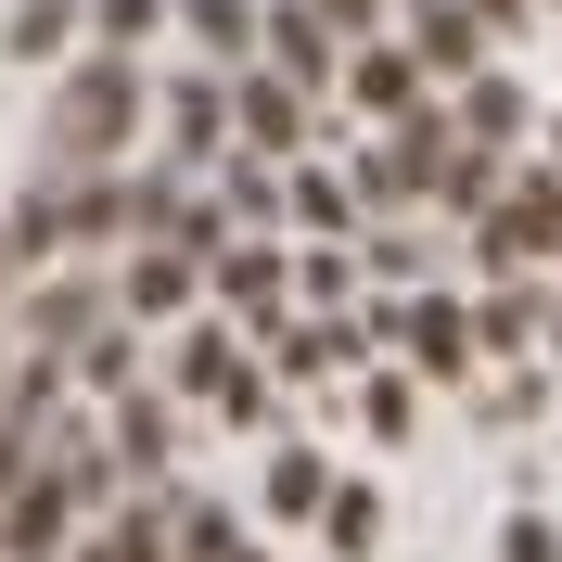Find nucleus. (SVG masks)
Here are the masks:
<instances>
[{"label": "nucleus", "instance_id": "obj_10", "mask_svg": "<svg viewBox=\"0 0 562 562\" xmlns=\"http://www.w3.org/2000/svg\"><path fill=\"white\" fill-rule=\"evenodd\" d=\"M231 103H244V128H256V140H294V90H281V77H244Z\"/></svg>", "mask_w": 562, "mask_h": 562}, {"label": "nucleus", "instance_id": "obj_17", "mask_svg": "<svg viewBox=\"0 0 562 562\" xmlns=\"http://www.w3.org/2000/svg\"><path fill=\"white\" fill-rule=\"evenodd\" d=\"M26 486V409H13V396H0V498Z\"/></svg>", "mask_w": 562, "mask_h": 562}, {"label": "nucleus", "instance_id": "obj_8", "mask_svg": "<svg viewBox=\"0 0 562 562\" xmlns=\"http://www.w3.org/2000/svg\"><path fill=\"white\" fill-rule=\"evenodd\" d=\"M179 294H192V256H140V269H128V307L140 319H167Z\"/></svg>", "mask_w": 562, "mask_h": 562}, {"label": "nucleus", "instance_id": "obj_15", "mask_svg": "<svg viewBox=\"0 0 562 562\" xmlns=\"http://www.w3.org/2000/svg\"><path fill=\"white\" fill-rule=\"evenodd\" d=\"M435 192H448V205H486V192H498V154H448V167H435Z\"/></svg>", "mask_w": 562, "mask_h": 562}, {"label": "nucleus", "instance_id": "obj_11", "mask_svg": "<svg viewBox=\"0 0 562 562\" xmlns=\"http://www.w3.org/2000/svg\"><path fill=\"white\" fill-rule=\"evenodd\" d=\"M409 358H422V371H460L473 346H460V319H448V307H409Z\"/></svg>", "mask_w": 562, "mask_h": 562}, {"label": "nucleus", "instance_id": "obj_20", "mask_svg": "<svg viewBox=\"0 0 562 562\" xmlns=\"http://www.w3.org/2000/svg\"><path fill=\"white\" fill-rule=\"evenodd\" d=\"M512 562H562V537L550 525H512Z\"/></svg>", "mask_w": 562, "mask_h": 562}, {"label": "nucleus", "instance_id": "obj_6", "mask_svg": "<svg viewBox=\"0 0 562 562\" xmlns=\"http://www.w3.org/2000/svg\"><path fill=\"white\" fill-rule=\"evenodd\" d=\"M319 525H333V550H371V525H384V498H371V486H333V498H319Z\"/></svg>", "mask_w": 562, "mask_h": 562}, {"label": "nucleus", "instance_id": "obj_1", "mask_svg": "<svg viewBox=\"0 0 562 562\" xmlns=\"http://www.w3.org/2000/svg\"><path fill=\"white\" fill-rule=\"evenodd\" d=\"M140 115V77H128V38H115L103 65H77V90H65V115H52V154L65 167H90V154H115V128Z\"/></svg>", "mask_w": 562, "mask_h": 562}, {"label": "nucleus", "instance_id": "obj_2", "mask_svg": "<svg viewBox=\"0 0 562 562\" xmlns=\"http://www.w3.org/2000/svg\"><path fill=\"white\" fill-rule=\"evenodd\" d=\"M550 244H562V179H525V192L486 217V256H498V269H537Z\"/></svg>", "mask_w": 562, "mask_h": 562}, {"label": "nucleus", "instance_id": "obj_18", "mask_svg": "<svg viewBox=\"0 0 562 562\" xmlns=\"http://www.w3.org/2000/svg\"><path fill=\"white\" fill-rule=\"evenodd\" d=\"M65 38V0H26V26H13V52H52Z\"/></svg>", "mask_w": 562, "mask_h": 562}, {"label": "nucleus", "instance_id": "obj_5", "mask_svg": "<svg viewBox=\"0 0 562 562\" xmlns=\"http://www.w3.org/2000/svg\"><path fill=\"white\" fill-rule=\"evenodd\" d=\"M409 52H422V65H435V77H473V13H460V0H422Z\"/></svg>", "mask_w": 562, "mask_h": 562}, {"label": "nucleus", "instance_id": "obj_4", "mask_svg": "<svg viewBox=\"0 0 562 562\" xmlns=\"http://www.w3.org/2000/svg\"><path fill=\"white\" fill-rule=\"evenodd\" d=\"M269 52H281V77H294V90H319V77H333V13H319V0L269 13Z\"/></svg>", "mask_w": 562, "mask_h": 562}, {"label": "nucleus", "instance_id": "obj_12", "mask_svg": "<svg viewBox=\"0 0 562 562\" xmlns=\"http://www.w3.org/2000/svg\"><path fill=\"white\" fill-rule=\"evenodd\" d=\"M192 26H205V52H231V65H244V38H269L244 0H192Z\"/></svg>", "mask_w": 562, "mask_h": 562}, {"label": "nucleus", "instance_id": "obj_23", "mask_svg": "<svg viewBox=\"0 0 562 562\" xmlns=\"http://www.w3.org/2000/svg\"><path fill=\"white\" fill-rule=\"evenodd\" d=\"M550 140H562V128H550Z\"/></svg>", "mask_w": 562, "mask_h": 562}, {"label": "nucleus", "instance_id": "obj_21", "mask_svg": "<svg viewBox=\"0 0 562 562\" xmlns=\"http://www.w3.org/2000/svg\"><path fill=\"white\" fill-rule=\"evenodd\" d=\"M319 13H333V26H371V0H319Z\"/></svg>", "mask_w": 562, "mask_h": 562}, {"label": "nucleus", "instance_id": "obj_13", "mask_svg": "<svg viewBox=\"0 0 562 562\" xmlns=\"http://www.w3.org/2000/svg\"><path fill=\"white\" fill-rule=\"evenodd\" d=\"M319 498H333V486H319V460H307V448L269 460V512H319Z\"/></svg>", "mask_w": 562, "mask_h": 562}, {"label": "nucleus", "instance_id": "obj_14", "mask_svg": "<svg viewBox=\"0 0 562 562\" xmlns=\"http://www.w3.org/2000/svg\"><path fill=\"white\" fill-rule=\"evenodd\" d=\"M115 448L154 473V460H167V409H154V396H140V409H115Z\"/></svg>", "mask_w": 562, "mask_h": 562}, {"label": "nucleus", "instance_id": "obj_3", "mask_svg": "<svg viewBox=\"0 0 562 562\" xmlns=\"http://www.w3.org/2000/svg\"><path fill=\"white\" fill-rule=\"evenodd\" d=\"M65 498H77V473H26V486L0 498V550H13V562H52V537H65Z\"/></svg>", "mask_w": 562, "mask_h": 562}, {"label": "nucleus", "instance_id": "obj_19", "mask_svg": "<svg viewBox=\"0 0 562 562\" xmlns=\"http://www.w3.org/2000/svg\"><path fill=\"white\" fill-rule=\"evenodd\" d=\"M154 26V0H103V38H140Z\"/></svg>", "mask_w": 562, "mask_h": 562}, {"label": "nucleus", "instance_id": "obj_16", "mask_svg": "<svg viewBox=\"0 0 562 562\" xmlns=\"http://www.w3.org/2000/svg\"><path fill=\"white\" fill-rule=\"evenodd\" d=\"M460 115H473V140H512V115H525V103H512L498 77H473V103H460Z\"/></svg>", "mask_w": 562, "mask_h": 562}, {"label": "nucleus", "instance_id": "obj_7", "mask_svg": "<svg viewBox=\"0 0 562 562\" xmlns=\"http://www.w3.org/2000/svg\"><path fill=\"white\" fill-rule=\"evenodd\" d=\"M409 90H422V52H358V103H409Z\"/></svg>", "mask_w": 562, "mask_h": 562}, {"label": "nucleus", "instance_id": "obj_9", "mask_svg": "<svg viewBox=\"0 0 562 562\" xmlns=\"http://www.w3.org/2000/svg\"><path fill=\"white\" fill-rule=\"evenodd\" d=\"M217 294L231 307H281V256H217Z\"/></svg>", "mask_w": 562, "mask_h": 562}, {"label": "nucleus", "instance_id": "obj_22", "mask_svg": "<svg viewBox=\"0 0 562 562\" xmlns=\"http://www.w3.org/2000/svg\"><path fill=\"white\" fill-rule=\"evenodd\" d=\"M13 256H26V244H13V231H0V269H13Z\"/></svg>", "mask_w": 562, "mask_h": 562}]
</instances>
